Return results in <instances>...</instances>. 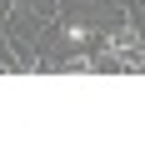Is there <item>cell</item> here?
<instances>
[{"instance_id":"cell-1","label":"cell","mask_w":145,"mask_h":150,"mask_svg":"<svg viewBox=\"0 0 145 150\" xmlns=\"http://www.w3.org/2000/svg\"><path fill=\"white\" fill-rule=\"evenodd\" d=\"M100 65H115V70H145V40L130 20L110 25L105 35V50H100Z\"/></svg>"},{"instance_id":"cell-2","label":"cell","mask_w":145,"mask_h":150,"mask_svg":"<svg viewBox=\"0 0 145 150\" xmlns=\"http://www.w3.org/2000/svg\"><path fill=\"white\" fill-rule=\"evenodd\" d=\"M60 35H65L70 45H85V40H90V25H85V20H65V25H60Z\"/></svg>"}]
</instances>
